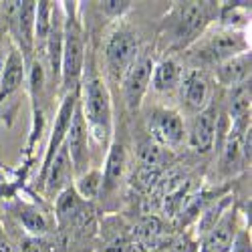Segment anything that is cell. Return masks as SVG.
Wrapping results in <instances>:
<instances>
[{
    "label": "cell",
    "mask_w": 252,
    "mask_h": 252,
    "mask_svg": "<svg viewBox=\"0 0 252 252\" xmlns=\"http://www.w3.org/2000/svg\"><path fill=\"white\" fill-rule=\"evenodd\" d=\"M81 115L87 125V135L95 143H107L113 131V111H111V95L101 77H91L83 85L81 99Z\"/></svg>",
    "instance_id": "obj_1"
},
{
    "label": "cell",
    "mask_w": 252,
    "mask_h": 252,
    "mask_svg": "<svg viewBox=\"0 0 252 252\" xmlns=\"http://www.w3.org/2000/svg\"><path fill=\"white\" fill-rule=\"evenodd\" d=\"M216 2H178L174 10V40L178 47H188L198 40L216 16Z\"/></svg>",
    "instance_id": "obj_2"
},
{
    "label": "cell",
    "mask_w": 252,
    "mask_h": 252,
    "mask_svg": "<svg viewBox=\"0 0 252 252\" xmlns=\"http://www.w3.org/2000/svg\"><path fill=\"white\" fill-rule=\"evenodd\" d=\"M85 59V40L83 31L75 20H65L63 25V55H61V75L67 91L77 89V81L83 71Z\"/></svg>",
    "instance_id": "obj_3"
},
{
    "label": "cell",
    "mask_w": 252,
    "mask_h": 252,
    "mask_svg": "<svg viewBox=\"0 0 252 252\" xmlns=\"http://www.w3.org/2000/svg\"><path fill=\"white\" fill-rule=\"evenodd\" d=\"M206 36L200 45V55L212 63H222L226 59H232L236 55L242 53H250V40L246 36L244 31H236V29H218L210 34H202Z\"/></svg>",
    "instance_id": "obj_4"
},
{
    "label": "cell",
    "mask_w": 252,
    "mask_h": 252,
    "mask_svg": "<svg viewBox=\"0 0 252 252\" xmlns=\"http://www.w3.org/2000/svg\"><path fill=\"white\" fill-rule=\"evenodd\" d=\"M139 45L137 36L131 31H117L109 36L107 45H105V59H107V67L115 77H123V73L131 67V63L139 57L137 55Z\"/></svg>",
    "instance_id": "obj_5"
},
{
    "label": "cell",
    "mask_w": 252,
    "mask_h": 252,
    "mask_svg": "<svg viewBox=\"0 0 252 252\" xmlns=\"http://www.w3.org/2000/svg\"><path fill=\"white\" fill-rule=\"evenodd\" d=\"M154 65L156 63L152 61V57H137L131 67L123 73L121 83H123V95H125V103L127 107L133 111L141 105V99L145 95L152 81V73H154Z\"/></svg>",
    "instance_id": "obj_6"
},
{
    "label": "cell",
    "mask_w": 252,
    "mask_h": 252,
    "mask_svg": "<svg viewBox=\"0 0 252 252\" xmlns=\"http://www.w3.org/2000/svg\"><path fill=\"white\" fill-rule=\"evenodd\" d=\"M150 133L152 141H156L159 148H176L186 135L184 119L174 109H156L150 115Z\"/></svg>",
    "instance_id": "obj_7"
},
{
    "label": "cell",
    "mask_w": 252,
    "mask_h": 252,
    "mask_svg": "<svg viewBox=\"0 0 252 252\" xmlns=\"http://www.w3.org/2000/svg\"><path fill=\"white\" fill-rule=\"evenodd\" d=\"M10 31L18 43L20 55L29 57L34 49V12L36 2H10Z\"/></svg>",
    "instance_id": "obj_8"
},
{
    "label": "cell",
    "mask_w": 252,
    "mask_h": 252,
    "mask_svg": "<svg viewBox=\"0 0 252 252\" xmlns=\"http://www.w3.org/2000/svg\"><path fill=\"white\" fill-rule=\"evenodd\" d=\"M87 141H89L87 125H85V119H83V115H81V107L77 105L73 119H71V127H69L67 137H65V150L69 154L75 176H81V174L87 172V163H89Z\"/></svg>",
    "instance_id": "obj_9"
},
{
    "label": "cell",
    "mask_w": 252,
    "mask_h": 252,
    "mask_svg": "<svg viewBox=\"0 0 252 252\" xmlns=\"http://www.w3.org/2000/svg\"><path fill=\"white\" fill-rule=\"evenodd\" d=\"M238 230V212L236 208L230 206L222 214V218L214 224V228L202 238L200 252H230Z\"/></svg>",
    "instance_id": "obj_10"
},
{
    "label": "cell",
    "mask_w": 252,
    "mask_h": 252,
    "mask_svg": "<svg viewBox=\"0 0 252 252\" xmlns=\"http://www.w3.org/2000/svg\"><path fill=\"white\" fill-rule=\"evenodd\" d=\"M218 117H220L218 109L214 107V105H208V107H204L198 113V117L194 119L190 135H188V141H190V145L198 154H208L214 148Z\"/></svg>",
    "instance_id": "obj_11"
},
{
    "label": "cell",
    "mask_w": 252,
    "mask_h": 252,
    "mask_svg": "<svg viewBox=\"0 0 252 252\" xmlns=\"http://www.w3.org/2000/svg\"><path fill=\"white\" fill-rule=\"evenodd\" d=\"M178 89H180L182 103L190 111L200 113L204 107L210 105V83H208L206 75L200 71H190V73L182 75Z\"/></svg>",
    "instance_id": "obj_12"
},
{
    "label": "cell",
    "mask_w": 252,
    "mask_h": 252,
    "mask_svg": "<svg viewBox=\"0 0 252 252\" xmlns=\"http://www.w3.org/2000/svg\"><path fill=\"white\" fill-rule=\"evenodd\" d=\"M77 99H79V93H77V89H73V91H67L65 99H63V103H61L59 113L55 117V125H53V133H51V141H49V152H47L43 174L47 170L49 161L53 159V156L59 152V148L67 137V131L71 127V119H73V113H75V107H77Z\"/></svg>",
    "instance_id": "obj_13"
},
{
    "label": "cell",
    "mask_w": 252,
    "mask_h": 252,
    "mask_svg": "<svg viewBox=\"0 0 252 252\" xmlns=\"http://www.w3.org/2000/svg\"><path fill=\"white\" fill-rule=\"evenodd\" d=\"M43 176L47 178V194L49 196H53V194L59 196L65 188H69V182L73 180L75 174H73V165H71L65 145H61L59 152L53 156V159L49 161Z\"/></svg>",
    "instance_id": "obj_14"
},
{
    "label": "cell",
    "mask_w": 252,
    "mask_h": 252,
    "mask_svg": "<svg viewBox=\"0 0 252 252\" xmlns=\"http://www.w3.org/2000/svg\"><path fill=\"white\" fill-rule=\"evenodd\" d=\"M250 53L236 55L232 59H226L216 65V79L224 87H240L244 83H250Z\"/></svg>",
    "instance_id": "obj_15"
},
{
    "label": "cell",
    "mask_w": 252,
    "mask_h": 252,
    "mask_svg": "<svg viewBox=\"0 0 252 252\" xmlns=\"http://www.w3.org/2000/svg\"><path fill=\"white\" fill-rule=\"evenodd\" d=\"M125 165H127V156H125V148L121 143H113L107 156H105V167L101 172V192L111 194L117 190L123 176H125Z\"/></svg>",
    "instance_id": "obj_16"
},
{
    "label": "cell",
    "mask_w": 252,
    "mask_h": 252,
    "mask_svg": "<svg viewBox=\"0 0 252 252\" xmlns=\"http://www.w3.org/2000/svg\"><path fill=\"white\" fill-rule=\"evenodd\" d=\"M87 202H83L73 188H65L55 204V214L61 224H83L87 222Z\"/></svg>",
    "instance_id": "obj_17"
},
{
    "label": "cell",
    "mask_w": 252,
    "mask_h": 252,
    "mask_svg": "<svg viewBox=\"0 0 252 252\" xmlns=\"http://www.w3.org/2000/svg\"><path fill=\"white\" fill-rule=\"evenodd\" d=\"M180 81H182V67L178 65L176 59L165 57L154 65V73H152V81H150L154 91L172 93L180 87Z\"/></svg>",
    "instance_id": "obj_18"
},
{
    "label": "cell",
    "mask_w": 252,
    "mask_h": 252,
    "mask_svg": "<svg viewBox=\"0 0 252 252\" xmlns=\"http://www.w3.org/2000/svg\"><path fill=\"white\" fill-rule=\"evenodd\" d=\"M25 81V59L18 49H12V53L4 61V69L0 75V101L12 95Z\"/></svg>",
    "instance_id": "obj_19"
},
{
    "label": "cell",
    "mask_w": 252,
    "mask_h": 252,
    "mask_svg": "<svg viewBox=\"0 0 252 252\" xmlns=\"http://www.w3.org/2000/svg\"><path fill=\"white\" fill-rule=\"evenodd\" d=\"M232 206V196H224V198H220L218 202H212L210 206H206V208H202L200 210V218H198V226H196V236L202 240L210 230L214 228V224L222 218V214L226 212V210Z\"/></svg>",
    "instance_id": "obj_20"
},
{
    "label": "cell",
    "mask_w": 252,
    "mask_h": 252,
    "mask_svg": "<svg viewBox=\"0 0 252 252\" xmlns=\"http://www.w3.org/2000/svg\"><path fill=\"white\" fill-rule=\"evenodd\" d=\"M51 20H53V4L43 0L36 2V12H34V47L38 51H45L47 38L51 32Z\"/></svg>",
    "instance_id": "obj_21"
},
{
    "label": "cell",
    "mask_w": 252,
    "mask_h": 252,
    "mask_svg": "<svg viewBox=\"0 0 252 252\" xmlns=\"http://www.w3.org/2000/svg\"><path fill=\"white\" fill-rule=\"evenodd\" d=\"M250 83L236 87L230 97V123L250 121Z\"/></svg>",
    "instance_id": "obj_22"
},
{
    "label": "cell",
    "mask_w": 252,
    "mask_h": 252,
    "mask_svg": "<svg viewBox=\"0 0 252 252\" xmlns=\"http://www.w3.org/2000/svg\"><path fill=\"white\" fill-rule=\"evenodd\" d=\"M161 238H163V226H161L159 218L150 216L137 226V240L143 248H148V250L159 248Z\"/></svg>",
    "instance_id": "obj_23"
},
{
    "label": "cell",
    "mask_w": 252,
    "mask_h": 252,
    "mask_svg": "<svg viewBox=\"0 0 252 252\" xmlns=\"http://www.w3.org/2000/svg\"><path fill=\"white\" fill-rule=\"evenodd\" d=\"M101 182H103L101 170H87L85 174L77 176V184H75L73 190L77 192V196L83 202H91L101 192Z\"/></svg>",
    "instance_id": "obj_24"
},
{
    "label": "cell",
    "mask_w": 252,
    "mask_h": 252,
    "mask_svg": "<svg viewBox=\"0 0 252 252\" xmlns=\"http://www.w3.org/2000/svg\"><path fill=\"white\" fill-rule=\"evenodd\" d=\"M250 8H246V2L242 4H230L222 8V25L226 29H236L240 31V27H246L250 23Z\"/></svg>",
    "instance_id": "obj_25"
},
{
    "label": "cell",
    "mask_w": 252,
    "mask_h": 252,
    "mask_svg": "<svg viewBox=\"0 0 252 252\" xmlns=\"http://www.w3.org/2000/svg\"><path fill=\"white\" fill-rule=\"evenodd\" d=\"M20 222H23L29 236H45L47 234V222H45L43 214L36 212V210H23Z\"/></svg>",
    "instance_id": "obj_26"
},
{
    "label": "cell",
    "mask_w": 252,
    "mask_h": 252,
    "mask_svg": "<svg viewBox=\"0 0 252 252\" xmlns=\"http://www.w3.org/2000/svg\"><path fill=\"white\" fill-rule=\"evenodd\" d=\"M137 156H139L141 165H145V167H159L161 158H163V156H161V148H159L156 141H152V139L139 143Z\"/></svg>",
    "instance_id": "obj_27"
},
{
    "label": "cell",
    "mask_w": 252,
    "mask_h": 252,
    "mask_svg": "<svg viewBox=\"0 0 252 252\" xmlns=\"http://www.w3.org/2000/svg\"><path fill=\"white\" fill-rule=\"evenodd\" d=\"M20 252H59V250L45 236H27L20 242Z\"/></svg>",
    "instance_id": "obj_28"
},
{
    "label": "cell",
    "mask_w": 252,
    "mask_h": 252,
    "mask_svg": "<svg viewBox=\"0 0 252 252\" xmlns=\"http://www.w3.org/2000/svg\"><path fill=\"white\" fill-rule=\"evenodd\" d=\"M159 176H161V170L159 167H145L141 165L137 174H135V180H137V186L141 190H152V188L159 182Z\"/></svg>",
    "instance_id": "obj_29"
},
{
    "label": "cell",
    "mask_w": 252,
    "mask_h": 252,
    "mask_svg": "<svg viewBox=\"0 0 252 252\" xmlns=\"http://www.w3.org/2000/svg\"><path fill=\"white\" fill-rule=\"evenodd\" d=\"M129 8H131L129 0H105V2H101V10L107 16H113V18H119Z\"/></svg>",
    "instance_id": "obj_30"
},
{
    "label": "cell",
    "mask_w": 252,
    "mask_h": 252,
    "mask_svg": "<svg viewBox=\"0 0 252 252\" xmlns=\"http://www.w3.org/2000/svg\"><path fill=\"white\" fill-rule=\"evenodd\" d=\"M230 252H252V244H250V232L246 228H240L236 236H234V242L230 246Z\"/></svg>",
    "instance_id": "obj_31"
},
{
    "label": "cell",
    "mask_w": 252,
    "mask_h": 252,
    "mask_svg": "<svg viewBox=\"0 0 252 252\" xmlns=\"http://www.w3.org/2000/svg\"><path fill=\"white\" fill-rule=\"evenodd\" d=\"M252 129L248 127L244 133H242V143H240V150H242V159L244 161H250V156H252Z\"/></svg>",
    "instance_id": "obj_32"
},
{
    "label": "cell",
    "mask_w": 252,
    "mask_h": 252,
    "mask_svg": "<svg viewBox=\"0 0 252 252\" xmlns=\"http://www.w3.org/2000/svg\"><path fill=\"white\" fill-rule=\"evenodd\" d=\"M2 69H4V55H2V49H0V75H2Z\"/></svg>",
    "instance_id": "obj_33"
},
{
    "label": "cell",
    "mask_w": 252,
    "mask_h": 252,
    "mask_svg": "<svg viewBox=\"0 0 252 252\" xmlns=\"http://www.w3.org/2000/svg\"><path fill=\"white\" fill-rule=\"evenodd\" d=\"M145 252H167V250H165V248H161V246H159V248H154V250H145Z\"/></svg>",
    "instance_id": "obj_34"
}]
</instances>
